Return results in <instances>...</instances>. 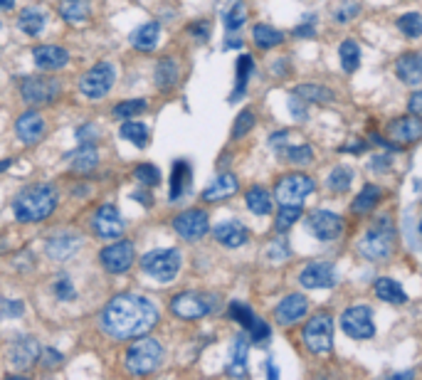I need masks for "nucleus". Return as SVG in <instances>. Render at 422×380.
Listing matches in <instances>:
<instances>
[{
    "mask_svg": "<svg viewBox=\"0 0 422 380\" xmlns=\"http://www.w3.org/2000/svg\"><path fill=\"white\" fill-rule=\"evenodd\" d=\"M8 356H10V363L17 365V368H30V365L42 356V348H40V343L35 341V338L25 336L13 343Z\"/></svg>",
    "mask_w": 422,
    "mask_h": 380,
    "instance_id": "6ab92c4d",
    "label": "nucleus"
},
{
    "mask_svg": "<svg viewBox=\"0 0 422 380\" xmlns=\"http://www.w3.org/2000/svg\"><path fill=\"white\" fill-rule=\"evenodd\" d=\"M45 365H57V363H62V353H57V351H52V348H45Z\"/></svg>",
    "mask_w": 422,
    "mask_h": 380,
    "instance_id": "13d9d810",
    "label": "nucleus"
},
{
    "mask_svg": "<svg viewBox=\"0 0 422 380\" xmlns=\"http://www.w3.org/2000/svg\"><path fill=\"white\" fill-rule=\"evenodd\" d=\"M141 269L146 271L148 277L156 279V282H171L175 279L180 269V252L173 247H166V250H151L141 257Z\"/></svg>",
    "mask_w": 422,
    "mask_h": 380,
    "instance_id": "39448f33",
    "label": "nucleus"
},
{
    "mask_svg": "<svg viewBox=\"0 0 422 380\" xmlns=\"http://www.w3.org/2000/svg\"><path fill=\"white\" fill-rule=\"evenodd\" d=\"M240 190V180L237 175L233 173H222L217 175L215 180H212L210 185H208L205 190H203V200L208 203H220V200H228V198H233L235 193Z\"/></svg>",
    "mask_w": 422,
    "mask_h": 380,
    "instance_id": "4be33fe9",
    "label": "nucleus"
},
{
    "mask_svg": "<svg viewBox=\"0 0 422 380\" xmlns=\"http://www.w3.org/2000/svg\"><path fill=\"white\" fill-rule=\"evenodd\" d=\"M244 20H247V10H244V6L240 0H235V6L225 13V27L233 33V30H240L244 25Z\"/></svg>",
    "mask_w": 422,
    "mask_h": 380,
    "instance_id": "49530a36",
    "label": "nucleus"
},
{
    "mask_svg": "<svg viewBox=\"0 0 422 380\" xmlns=\"http://www.w3.org/2000/svg\"><path fill=\"white\" fill-rule=\"evenodd\" d=\"M20 94L27 104H52L60 97V81L49 77H25L20 84Z\"/></svg>",
    "mask_w": 422,
    "mask_h": 380,
    "instance_id": "9b49d317",
    "label": "nucleus"
},
{
    "mask_svg": "<svg viewBox=\"0 0 422 380\" xmlns=\"http://www.w3.org/2000/svg\"><path fill=\"white\" fill-rule=\"evenodd\" d=\"M244 203H247L249 212H255V215H269L272 212V196L265 188H260V185H255V188L247 190Z\"/></svg>",
    "mask_w": 422,
    "mask_h": 380,
    "instance_id": "7c9ffc66",
    "label": "nucleus"
},
{
    "mask_svg": "<svg viewBox=\"0 0 422 380\" xmlns=\"http://www.w3.org/2000/svg\"><path fill=\"white\" fill-rule=\"evenodd\" d=\"M175 81H178V65H175L171 57H166V60H161L156 67V84L161 89H171Z\"/></svg>",
    "mask_w": 422,
    "mask_h": 380,
    "instance_id": "c9c22d12",
    "label": "nucleus"
},
{
    "mask_svg": "<svg viewBox=\"0 0 422 380\" xmlns=\"http://www.w3.org/2000/svg\"><path fill=\"white\" fill-rule=\"evenodd\" d=\"M210 309H212L210 296H205L201 292H183L171 299V311L183 321L203 319V316L210 314Z\"/></svg>",
    "mask_w": 422,
    "mask_h": 380,
    "instance_id": "1a4fd4ad",
    "label": "nucleus"
},
{
    "mask_svg": "<svg viewBox=\"0 0 422 380\" xmlns=\"http://www.w3.org/2000/svg\"><path fill=\"white\" fill-rule=\"evenodd\" d=\"M121 136L126 141L136 143V146H146L148 141V126L146 124H139L134 119H126V124L121 126Z\"/></svg>",
    "mask_w": 422,
    "mask_h": 380,
    "instance_id": "4c0bfd02",
    "label": "nucleus"
},
{
    "mask_svg": "<svg viewBox=\"0 0 422 380\" xmlns=\"http://www.w3.org/2000/svg\"><path fill=\"white\" fill-rule=\"evenodd\" d=\"M10 163H13V161H8V158H6V161H0V173H3V171L10 168Z\"/></svg>",
    "mask_w": 422,
    "mask_h": 380,
    "instance_id": "680f3d73",
    "label": "nucleus"
},
{
    "mask_svg": "<svg viewBox=\"0 0 422 380\" xmlns=\"http://www.w3.org/2000/svg\"><path fill=\"white\" fill-rule=\"evenodd\" d=\"M420 230H422V225H420Z\"/></svg>",
    "mask_w": 422,
    "mask_h": 380,
    "instance_id": "e2e57ef3",
    "label": "nucleus"
},
{
    "mask_svg": "<svg viewBox=\"0 0 422 380\" xmlns=\"http://www.w3.org/2000/svg\"><path fill=\"white\" fill-rule=\"evenodd\" d=\"M70 161H72V171H77V173H89V171L97 168L99 153L97 148H94V143H81Z\"/></svg>",
    "mask_w": 422,
    "mask_h": 380,
    "instance_id": "cd10ccee",
    "label": "nucleus"
},
{
    "mask_svg": "<svg viewBox=\"0 0 422 380\" xmlns=\"http://www.w3.org/2000/svg\"><path fill=\"white\" fill-rule=\"evenodd\" d=\"M158 38H161V25H158V22H146V25H141L139 30H136L131 42H134V47L141 49V52H151L158 45Z\"/></svg>",
    "mask_w": 422,
    "mask_h": 380,
    "instance_id": "c85d7f7f",
    "label": "nucleus"
},
{
    "mask_svg": "<svg viewBox=\"0 0 422 380\" xmlns=\"http://www.w3.org/2000/svg\"><path fill=\"white\" fill-rule=\"evenodd\" d=\"M54 294H57L60 301H70V299H75V287H72V282L67 277H57V282H54Z\"/></svg>",
    "mask_w": 422,
    "mask_h": 380,
    "instance_id": "3c124183",
    "label": "nucleus"
},
{
    "mask_svg": "<svg viewBox=\"0 0 422 380\" xmlns=\"http://www.w3.org/2000/svg\"><path fill=\"white\" fill-rule=\"evenodd\" d=\"M134 175H136V180L143 183L146 188H153V185L161 183V171H158L153 163H141L139 168L134 171Z\"/></svg>",
    "mask_w": 422,
    "mask_h": 380,
    "instance_id": "c03bdc74",
    "label": "nucleus"
},
{
    "mask_svg": "<svg viewBox=\"0 0 422 380\" xmlns=\"http://www.w3.org/2000/svg\"><path fill=\"white\" fill-rule=\"evenodd\" d=\"M249 333H252V341H267L269 338V326L262 319H255V324L249 326Z\"/></svg>",
    "mask_w": 422,
    "mask_h": 380,
    "instance_id": "864d4df0",
    "label": "nucleus"
},
{
    "mask_svg": "<svg viewBox=\"0 0 422 380\" xmlns=\"http://www.w3.org/2000/svg\"><path fill=\"white\" fill-rule=\"evenodd\" d=\"M102 328L111 338H139L158 324V309L153 301L139 294H119L104 306Z\"/></svg>",
    "mask_w": 422,
    "mask_h": 380,
    "instance_id": "f257e3e1",
    "label": "nucleus"
},
{
    "mask_svg": "<svg viewBox=\"0 0 422 380\" xmlns=\"http://www.w3.org/2000/svg\"><path fill=\"white\" fill-rule=\"evenodd\" d=\"M92 6L89 0H60V15L65 17L70 25H81L89 20Z\"/></svg>",
    "mask_w": 422,
    "mask_h": 380,
    "instance_id": "a878e982",
    "label": "nucleus"
},
{
    "mask_svg": "<svg viewBox=\"0 0 422 380\" xmlns=\"http://www.w3.org/2000/svg\"><path fill=\"white\" fill-rule=\"evenodd\" d=\"M22 311H25V304L17 301V299H8V301L0 304V314L3 316H20Z\"/></svg>",
    "mask_w": 422,
    "mask_h": 380,
    "instance_id": "603ef678",
    "label": "nucleus"
},
{
    "mask_svg": "<svg viewBox=\"0 0 422 380\" xmlns=\"http://www.w3.org/2000/svg\"><path fill=\"white\" fill-rule=\"evenodd\" d=\"M215 239L222 244V247H242L244 242L249 239V232L242 223L237 220H225L215 228Z\"/></svg>",
    "mask_w": 422,
    "mask_h": 380,
    "instance_id": "b1692460",
    "label": "nucleus"
},
{
    "mask_svg": "<svg viewBox=\"0 0 422 380\" xmlns=\"http://www.w3.org/2000/svg\"><path fill=\"white\" fill-rule=\"evenodd\" d=\"M304 346L316 356H326L334 348V319L329 314H316L304 326Z\"/></svg>",
    "mask_w": 422,
    "mask_h": 380,
    "instance_id": "423d86ee",
    "label": "nucleus"
},
{
    "mask_svg": "<svg viewBox=\"0 0 422 380\" xmlns=\"http://www.w3.org/2000/svg\"><path fill=\"white\" fill-rule=\"evenodd\" d=\"M306 230L321 242H331L343 232V220L336 212L329 210H314L306 217Z\"/></svg>",
    "mask_w": 422,
    "mask_h": 380,
    "instance_id": "ddd939ff",
    "label": "nucleus"
},
{
    "mask_svg": "<svg viewBox=\"0 0 422 380\" xmlns=\"http://www.w3.org/2000/svg\"><path fill=\"white\" fill-rule=\"evenodd\" d=\"M252 38H255V45H257V47L272 49V47H276V45H281L284 35H281L279 30H276V27L260 22V25H255V30H252Z\"/></svg>",
    "mask_w": 422,
    "mask_h": 380,
    "instance_id": "72a5a7b5",
    "label": "nucleus"
},
{
    "mask_svg": "<svg viewBox=\"0 0 422 380\" xmlns=\"http://www.w3.org/2000/svg\"><path fill=\"white\" fill-rule=\"evenodd\" d=\"M57 200H60V196L52 185L38 183L17 193L13 200V212L20 223H40V220H47L52 215Z\"/></svg>",
    "mask_w": 422,
    "mask_h": 380,
    "instance_id": "f03ea898",
    "label": "nucleus"
},
{
    "mask_svg": "<svg viewBox=\"0 0 422 380\" xmlns=\"http://www.w3.org/2000/svg\"><path fill=\"white\" fill-rule=\"evenodd\" d=\"M247 341L242 336L235 338V346H233V356H230V363H228V373L230 375H244L247 373Z\"/></svg>",
    "mask_w": 422,
    "mask_h": 380,
    "instance_id": "473e14b6",
    "label": "nucleus"
},
{
    "mask_svg": "<svg viewBox=\"0 0 422 380\" xmlns=\"http://www.w3.org/2000/svg\"><path fill=\"white\" fill-rule=\"evenodd\" d=\"M79 247H81V237H77V235L72 232H60L47 242V255L52 257V260H67V257L75 255Z\"/></svg>",
    "mask_w": 422,
    "mask_h": 380,
    "instance_id": "393cba45",
    "label": "nucleus"
},
{
    "mask_svg": "<svg viewBox=\"0 0 422 380\" xmlns=\"http://www.w3.org/2000/svg\"><path fill=\"white\" fill-rule=\"evenodd\" d=\"M230 316H233L235 321H240L244 328H249V326L255 324V319H257V316L252 314V309H249V306H244L242 301H233V304H230Z\"/></svg>",
    "mask_w": 422,
    "mask_h": 380,
    "instance_id": "09e8293b",
    "label": "nucleus"
},
{
    "mask_svg": "<svg viewBox=\"0 0 422 380\" xmlns=\"http://www.w3.org/2000/svg\"><path fill=\"white\" fill-rule=\"evenodd\" d=\"M338 54H341V67H343V70H346V72H356L358 70V65H361V49H358V45L353 42V40H343Z\"/></svg>",
    "mask_w": 422,
    "mask_h": 380,
    "instance_id": "58836bf2",
    "label": "nucleus"
},
{
    "mask_svg": "<svg viewBox=\"0 0 422 380\" xmlns=\"http://www.w3.org/2000/svg\"><path fill=\"white\" fill-rule=\"evenodd\" d=\"M281 156H284V161H289L292 166H306V163L314 161V151H311V146H306V143H302V146H289L281 151Z\"/></svg>",
    "mask_w": 422,
    "mask_h": 380,
    "instance_id": "a19ab883",
    "label": "nucleus"
},
{
    "mask_svg": "<svg viewBox=\"0 0 422 380\" xmlns=\"http://www.w3.org/2000/svg\"><path fill=\"white\" fill-rule=\"evenodd\" d=\"M393 250H396V228H393V223H390L388 217H380L378 223L363 235L361 252L368 260L383 262L393 255Z\"/></svg>",
    "mask_w": 422,
    "mask_h": 380,
    "instance_id": "7ed1b4c3",
    "label": "nucleus"
},
{
    "mask_svg": "<svg viewBox=\"0 0 422 380\" xmlns=\"http://www.w3.org/2000/svg\"><path fill=\"white\" fill-rule=\"evenodd\" d=\"M252 126H255V114H252V111H247V109H244L242 114H240L237 119H235L233 136H235V138H242V136L247 134V131H252Z\"/></svg>",
    "mask_w": 422,
    "mask_h": 380,
    "instance_id": "8fccbe9b",
    "label": "nucleus"
},
{
    "mask_svg": "<svg viewBox=\"0 0 422 380\" xmlns=\"http://www.w3.org/2000/svg\"><path fill=\"white\" fill-rule=\"evenodd\" d=\"M314 188H316L314 178H308V175L304 173H289L284 175V178H279V183H276L274 188V198L279 205L302 207V203L314 193Z\"/></svg>",
    "mask_w": 422,
    "mask_h": 380,
    "instance_id": "0eeeda50",
    "label": "nucleus"
},
{
    "mask_svg": "<svg viewBox=\"0 0 422 380\" xmlns=\"http://www.w3.org/2000/svg\"><path fill=\"white\" fill-rule=\"evenodd\" d=\"M116 79V70L111 62H99L97 67L87 72V74L79 79V92L87 99H102L111 92Z\"/></svg>",
    "mask_w": 422,
    "mask_h": 380,
    "instance_id": "6e6552de",
    "label": "nucleus"
},
{
    "mask_svg": "<svg viewBox=\"0 0 422 380\" xmlns=\"http://www.w3.org/2000/svg\"><path fill=\"white\" fill-rule=\"evenodd\" d=\"M341 328L346 336L356 338V341H366L375 333L373 311L368 306H351L341 314Z\"/></svg>",
    "mask_w": 422,
    "mask_h": 380,
    "instance_id": "9d476101",
    "label": "nucleus"
},
{
    "mask_svg": "<svg viewBox=\"0 0 422 380\" xmlns=\"http://www.w3.org/2000/svg\"><path fill=\"white\" fill-rule=\"evenodd\" d=\"M15 0H0V10H13Z\"/></svg>",
    "mask_w": 422,
    "mask_h": 380,
    "instance_id": "052dcab7",
    "label": "nucleus"
},
{
    "mask_svg": "<svg viewBox=\"0 0 422 380\" xmlns=\"http://www.w3.org/2000/svg\"><path fill=\"white\" fill-rule=\"evenodd\" d=\"M267 255H269L272 262H281L284 257H289V247L284 242H279V239H276V242L269 247V252H267Z\"/></svg>",
    "mask_w": 422,
    "mask_h": 380,
    "instance_id": "5fc2aeb1",
    "label": "nucleus"
},
{
    "mask_svg": "<svg viewBox=\"0 0 422 380\" xmlns=\"http://www.w3.org/2000/svg\"><path fill=\"white\" fill-rule=\"evenodd\" d=\"M99 260H102V264L107 271H111V274H124V271H129L131 264H134L136 250L129 239H121V242L109 244L107 250H102Z\"/></svg>",
    "mask_w": 422,
    "mask_h": 380,
    "instance_id": "f8f14e48",
    "label": "nucleus"
},
{
    "mask_svg": "<svg viewBox=\"0 0 422 380\" xmlns=\"http://www.w3.org/2000/svg\"><path fill=\"white\" fill-rule=\"evenodd\" d=\"M407 109H410V114H422V89L415 92L407 102Z\"/></svg>",
    "mask_w": 422,
    "mask_h": 380,
    "instance_id": "4d7b16f0",
    "label": "nucleus"
},
{
    "mask_svg": "<svg viewBox=\"0 0 422 380\" xmlns=\"http://www.w3.org/2000/svg\"><path fill=\"white\" fill-rule=\"evenodd\" d=\"M33 60L38 65V70L54 72L62 70L70 62V52L65 47H57V45H40V47L33 49Z\"/></svg>",
    "mask_w": 422,
    "mask_h": 380,
    "instance_id": "a211bd4d",
    "label": "nucleus"
},
{
    "mask_svg": "<svg viewBox=\"0 0 422 380\" xmlns=\"http://www.w3.org/2000/svg\"><path fill=\"white\" fill-rule=\"evenodd\" d=\"M351 180H353V171L346 168V166H338V168H334L329 173V188L334 190V193H346L348 188H351Z\"/></svg>",
    "mask_w": 422,
    "mask_h": 380,
    "instance_id": "ea45409f",
    "label": "nucleus"
},
{
    "mask_svg": "<svg viewBox=\"0 0 422 380\" xmlns=\"http://www.w3.org/2000/svg\"><path fill=\"white\" fill-rule=\"evenodd\" d=\"M299 217H302V207L299 205H281L279 215H276V230L284 232V230H289L297 223Z\"/></svg>",
    "mask_w": 422,
    "mask_h": 380,
    "instance_id": "a18cd8bd",
    "label": "nucleus"
},
{
    "mask_svg": "<svg viewBox=\"0 0 422 380\" xmlns=\"http://www.w3.org/2000/svg\"><path fill=\"white\" fill-rule=\"evenodd\" d=\"M15 134L20 136V141L27 146H35L45 136V119L38 111H27L15 121Z\"/></svg>",
    "mask_w": 422,
    "mask_h": 380,
    "instance_id": "aec40b11",
    "label": "nucleus"
},
{
    "mask_svg": "<svg viewBox=\"0 0 422 380\" xmlns=\"http://www.w3.org/2000/svg\"><path fill=\"white\" fill-rule=\"evenodd\" d=\"M163 363V346L156 338H141L126 353V370L131 375H148Z\"/></svg>",
    "mask_w": 422,
    "mask_h": 380,
    "instance_id": "20e7f679",
    "label": "nucleus"
},
{
    "mask_svg": "<svg viewBox=\"0 0 422 380\" xmlns=\"http://www.w3.org/2000/svg\"><path fill=\"white\" fill-rule=\"evenodd\" d=\"M188 180H190V166L185 161H175L173 175H171V200H178L183 196Z\"/></svg>",
    "mask_w": 422,
    "mask_h": 380,
    "instance_id": "f704fd0d",
    "label": "nucleus"
},
{
    "mask_svg": "<svg viewBox=\"0 0 422 380\" xmlns=\"http://www.w3.org/2000/svg\"><path fill=\"white\" fill-rule=\"evenodd\" d=\"M17 27L22 33L30 35V38H38L45 30V13L40 8H25V10L17 15Z\"/></svg>",
    "mask_w": 422,
    "mask_h": 380,
    "instance_id": "c756f323",
    "label": "nucleus"
},
{
    "mask_svg": "<svg viewBox=\"0 0 422 380\" xmlns=\"http://www.w3.org/2000/svg\"><path fill=\"white\" fill-rule=\"evenodd\" d=\"M249 74H252V57H249V54H242V57L237 60V87H235L233 97H240V94L244 92Z\"/></svg>",
    "mask_w": 422,
    "mask_h": 380,
    "instance_id": "de8ad7c7",
    "label": "nucleus"
},
{
    "mask_svg": "<svg viewBox=\"0 0 422 380\" xmlns=\"http://www.w3.org/2000/svg\"><path fill=\"white\" fill-rule=\"evenodd\" d=\"M398 30L407 38H420L422 35V17L417 13H407L398 20Z\"/></svg>",
    "mask_w": 422,
    "mask_h": 380,
    "instance_id": "37998d69",
    "label": "nucleus"
},
{
    "mask_svg": "<svg viewBox=\"0 0 422 380\" xmlns=\"http://www.w3.org/2000/svg\"><path fill=\"white\" fill-rule=\"evenodd\" d=\"M297 97L306 99V102H311V104H326L334 99V94H331L326 87H319V84H311V81H308V84H299Z\"/></svg>",
    "mask_w": 422,
    "mask_h": 380,
    "instance_id": "e433bc0d",
    "label": "nucleus"
},
{
    "mask_svg": "<svg viewBox=\"0 0 422 380\" xmlns=\"http://www.w3.org/2000/svg\"><path fill=\"white\" fill-rule=\"evenodd\" d=\"M190 33L201 35V40H205L208 38V22H195V25L190 27Z\"/></svg>",
    "mask_w": 422,
    "mask_h": 380,
    "instance_id": "bf43d9fd",
    "label": "nucleus"
},
{
    "mask_svg": "<svg viewBox=\"0 0 422 380\" xmlns=\"http://www.w3.org/2000/svg\"><path fill=\"white\" fill-rule=\"evenodd\" d=\"M375 296L388 301V304H405L407 301L405 289L390 277H380L378 282H375Z\"/></svg>",
    "mask_w": 422,
    "mask_h": 380,
    "instance_id": "bb28decb",
    "label": "nucleus"
},
{
    "mask_svg": "<svg viewBox=\"0 0 422 380\" xmlns=\"http://www.w3.org/2000/svg\"><path fill=\"white\" fill-rule=\"evenodd\" d=\"M380 196H383V190H380L378 185H366V188L356 196V200H353V205H351L353 212H358V215L370 212L380 203Z\"/></svg>",
    "mask_w": 422,
    "mask_h": 380,
    "instance_id": "2f4dec72",
    "label": "nucleus"
},
{
    "mask_svg": "<svg viewBox=\"0 0 422 380\" xmlns=\"http://www.w3.org/2000/svg\"><path fill=\"white\" fill-rule=\"evenodd\" d=\"M146 111V102L143 99H129V102H121L114 106L116 119H134V116L143 114Z\"/></svg>",
    "mask_w": 422,
    "mask_h": 380,
    "instance_id": "79ce46f5",
    "label": "nucleus"
},
{
    "mask_svg": "<svg viewBox=\"0 0 422 380\" xmlns=\"http://www.w3.org/2000/svg\"><path fill=\"white\" fill-rule=\"evenodd\" d=\"M299 282L302 287L306 289H329L336 284V274H334V267L329 262H311L302 269L299 274Z\"/></svg>",
    "mask_w": 422,
    "mask_h": 380,
    "instance_id": "f3484780",
    "label": "nucleus"
},
{
    "mask_svg": "<svg viewBox=\"0 0 422 380\" xmlns=\"http://www.w3.org/2000/svg\"><path fill=\"white\" fill-rule=\"evenodd\" d=\"M92 228L99 237H119L124 232V220H121V212L114 205H102L92 217Z\"/></svg>",
    "mask_w": 422,
    "mask_h": 380,
    "instance_id": "dca6fc26",
    "label": "nucleus"
},
{
    "mask_svg": "<svg viewBox=\"0 0 422 380\" xmlns=\"http://www.w3.org/2000/svg\"><path fill=\"white\" fill-rule=\"evenodd\" d=\"M173 228L183 239H198L210 230V217L205 210H185L173 220Z\"/></svg>",
    "mask_w": 422,
    "mask_h": 380,
    "instance_id": "4468645a",
    "label": "nucleus"
},
{
    "mask_svg": "<svg viewBox=\"0 0 422 380\" xmlns=\"http://www.w3.org/2000/svg\"><path fill=\"white\" fill-rule=\"evenodd\" d=\"M388 136L398 143H412L422 136V121L415 116H403L388 126Z\"/></svg>",
    "mask_w": 422,
    "mask_h": 380,
    "instance_id": "5701e85b",
    "label": "nucleus"
},
{
    "mask_svg": "<svg viewBox=\"0 0 422 380\" xmlns=\"http://www.w3.org/2000/svg\"><path fill=\"white\" fill-rule=\"evenodd\" d=\"M306 311H308V299L304 294H289V296H284L276 304L274 319L281 326H292L297 321H302L306 316Z\"/></svg>",
    "mask_w": 422,
    "mask_h": 380,
    "instance_id": "2eb2a0df",
    "label": "nucleus"
},
{
    "mask_svg": "<svg viewBox=\"0 0 422 380\" xmlns=\"http://www.w3.org/2000/svg\"><path fill=\"white\" fill-rule=\"evenodd\" d=\"M77 136H79V141L81 143H94L99 138V131H94L92 124H84L79 131H77Z\"/></svg>",
    "mask_w": 422,
    "mask_h": 380,
    "instance_id": "6e6d98bb",
    "label": "nucleus"
},
{
    "mask_svg": "<svg viewBox=\"0 0 422 380\" xmlns=\"http://www.w3.org/2000/svg\"><path fill=\"white\" fill-rule=\"evenodd\" d=\"M396 74L403 84L407 87H417L422 84V54L420 52H407L396 62Z\"/></svg>",
    "mask_w": 422,
    "mask_h": 380,
    "instance_id": "412c9836",
    "label": "nucleus"
}]
</instances>
